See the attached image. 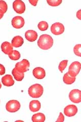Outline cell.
<instances>
[{"label":"cell","mask_w":81,"mask_h":122,"mask_svg":"<svg viewBox=\"0 0 81 122\" xmlns=\"http://www.w3.org/2000/svg\"><path fill=\"white\" fill-rule=\"evenodd\" d=\"M41 104L40 102L38 100H33L29 103V109L32 112H36L41 108Z\"/></svg>","instance_id":"16"},{"label":"cell","mask_w":81,"mask_h":122,"mask_svg":"<svg viewBox=\"0 0 81 122\" xmlns=\"http://www.w3.org/2000/svg\"><path fill=\"white\" fill-rule=\"evenodd\" d=\"M47 2L50 6L56 7L60 5L62 3V1L61 0H47Z\"/></svg>","instance_id":"22"},{"label":"cell","mask_w":81,"mask_h":122,"mask_svg":"<svg viewBox=\"0 0 81 122\" xmlns=\"http://www.w3.org/2000/svg\"><path fill=\"white\" fill-rule=\"evenodd\" d=\"M63 81L67 85H71L76 81V77H72L68 74L66 73L63 76Z\"/></svg>","instance_id":"19"},{"label":"cell","mask_w":81,"mask_h":122,"mask_svg":"<svg viewBox=\"0 0 81 122\" xmlns=\"http://www.w3.org/2000/svg\"><path fill=\"white\" fill-rule=\"evenodd\" d=\"M29 2L33 6H36L37 5L38 1H31V0H29Z\"/></svg>","instance_id":"28"},{"label":"cell","mask_w":81,"mask_h":122,"mask_svg":"<svg viewBox=\"0 0 81 122\" xmlns=\"http://www.w3.org/2000/svg\"><path fill=\"white\" fill-rule=\"evenodd\" d=\"M81 10H79L78 11V12H77L76 13V17L78 18L79 20H81Z\"/></svg>","instance_id":"29"},{"label":"cell","mask_w":81,"mask_h":122,"mask_svg":"<svg viewBox=\"0 0 81 122\" xmlns=\"http://www.w3.org/2000/svg\"><path fill=\"white\" fill-rule=\"evenodd\" d=\"M8 56L10 59L13 61L18 60L19 59H20V56H21L20 53H19V52L16 50H13L12 51V52H11Z\"/></svg>","instance_id":"20"},{"label":"cell","mask_w":81,"mask_h":122,"mask_svg":"<svg viewBox=\"0 0 81 122\" xmlns=\"http://www.w3.org/2000/svg\"><path fill=\"white\" fill-rule=\"evenodd\" d=\"M8 9V6L7 3L4 1H0V10L4 13H5Z\"/></svg>","instance_id":"24"},{"label":"cell","mask_w":81,"mask_h":122,"mask_svg":"<svg viewBox=\"0 0 81 122\" xmlns=\"http://www.w3.org/2000/svg\"><path fill=\"white\" fill-rule=\"evenodd\" d=\"M64 117L63 114L60 112L59 113V116L58 117V118L57 120H56V122H64Z\"/></svg>","instance_id":"26"},{"label":"cell","mask_w":81,"mask_h":122,"mask_svg":"<svg viewBox=\"0 0 81 122\" xmlns=\"http://www.w3.org/2000/svg\"><path fill=\"white\" fill-rule=\"evenodd\" d=\"M33 74L35 78L41 79H43L46 76V72L43 68L41 67H37L33 70Z\"/></svg>","instance_id":"11"},{"label":"cell","mask_w":81,"mask_h":122,"mask_svg":"<svg viewBox=\"0 0 81 122\" xmlns=\"http://www.w3.org/2000/svg\"><path fill=\"white\" fill-rule=\"evenodd\" d=\"M67 63H68L67 60H63L62 61H61V62L60 63L58 66V69L61 73H62L63 70L67 67Z\"/></svg>","instance_id":"23"},{"label":"cell","mask_w":81,"mask_h":122,"mask_svg":"<svg viewBox=\"0 0 81 122\" xmlns=\"http://www.w3.org/2000/svg\"><path fill=\"white\" fill-rule=\"evenodd\" d=\"M29 65L30 64L29 61L26 59H24L21 62L16 63L15 68L21 73H24L29 70Z\"/></svg>","instance_id":"5"},{"label":"cell","mask_w":81,"mask_h":122,"mask_svg":"<svg viewBox=\"0 0 81 122\" xmlns=\"http://www.w3.org/2000/svg\"><path fill=\"white\" fill-rule=\"evenodd\" d=\"M25 37L29 41L33 42L37 39L38 34L33 30H29L25 32Z\"/></svg>","instance_id":"13"},{"label":"cell","mask_w":81,"mask_h":122,"mask_svg":"<svg viewBox=\"0 0 81 122\" xmlns=\"http://www.w3.org/2000/svg\"><path fill=\"white\" fill-rule=\"evenodd\" d=\"M2 87V85H1V82H0V89H1Z\"/></svg>","instance_id":"31"},{"label":"cell","mask_w":81,"mask_h":122,"mask_svg":"<svg viewBox=\"0 0 81 122\" xmlns=\"http://www.w3.org/2000/svg\"><path fill=\"white\" fill-rule=\"evenodd\" d=\"M4 14V13L2 11L0 10V20H1V19L3 17Z\"/></svg>","instance_id":"30"},{"label":"cell","mask_w":81,"mask_h":122,"mask_svg":"<svg viewBox=\"0 0 81 122\" xmlns=\"http://www.w3.org/2000/svg\"><path fill=\"white\" fill-rule=\"evenodd\" d=\"M69 98L71 102L75 103H79L81 101V91L77 89L71 90L69 94Z\"/></svg>","instance_id":"6"},{"label":"cell","mask_w":81,"mask_h":122,"mask_svg":"<svg viewBox=\"0 0 81 122\" xmlns=\"http://www.w3.org/2000/svg\"><path fill=\"white\" fill-rule=\"evenodd\" d=\"M24 43V40L22 37L20 36L14 37L12 40V45L13 47H19L21 46Z\"/></svg>","instance_id":"15"},{"label":"cell","mask_w":81,"mask_h":122,"mask_svg":"<svg viewBox=\"0 0 81 122\" xmlns=\"http://www.w3.org/2000/svg\"><path fill=\"white\" fill-rule=\"evenodd\" d=\"M12 73L14 76V78L16 79L17 81H20L24 78V73H21V72L18 71L15 68H14L12 70Z\"/></svg>","instance_id":"17"},{"label":"cell","mask_w":81,"mask_h":122,"mask_svg":"<svg viewBox=\"0 0 81 122\" xmlns=\"http://www.w3.org/2000/svg\"><path fill=\"white\" fill-rule=\"evenodd\" d=\"M20 104L19 101L15 100H10L8 102L6 105V108L10 112H15L20 108Z\"/></svg>","instance_id":"3"},{"label":"cell","mask_w":81,"mask_h":122,"mask_svg":"<svg viewBox=\"0 0 81 122\" xmlns=\"http://www.w3.org/2000/svg\"><path fill=\"white\" fill-rule=\"evenodd\" d=\"M13 8L14 11L18 14H22L25 10L24 3L21 0H16L13 3Z\"/></svg>","instance_id":"7"},{"label":"cell","mask_w":81,"mask_h":122,"mask_svg":"<svg viewBox=\"0 0 81 122\" xmlns=\"http://www.w3.org/2000/svg\"><path fill=\"white\" fill-rule=\"evenodd\" d=\"M38 45L41 49L48 50L51 48L53 45V38L51 36L47 34L42 35L38 41Z\"/></svg>","instance_id":"1"},{"label":"cell","mask_w":81,"mask_h":122,"mask_svg":"<svg viewBox=\"0 0 81 122\" xmlns=\"http://www.w3.org/2000/svg\"><path fill=\"white\" fill-rule=\"evenodd\" d=\"M43 87L40 84H34L30 86L28 90L29 96L33 98L40 97L43 94Z\"/></svg>","instance_id":"2"},{"label":"cell","mask_w":81,"mask_h":122,"mask_svg":"<svg viewBox=\"0 0 81 122\" xmlns=\"http://www.w3.org/2000/svg\"><path fill=\"white\" fill-rule=\"evenodd\" d=\"M5 73V68L3 65L0 64V75H4Z\"/></svg>","instance_id":"27"},{"label":"cell","mask_w":81,"mask_h":122,"mask_svg":"<svg viewBox=\"0 0 81 122\" xmlns=\"http://www.w3.org/2000/svg\"><path fill=\"white\" fill-rule=\"evenodd\" d=\"M2 82L5 86H13L14 81L13 79L12 75L8 74L6 75L2 78Z\"/></svg>","instance_id":"14"},{"label":"cell","mask_w":81,"mask_h":122,"mask_svg":"<svg viewBox=\"0 0 81 122\" xmlns=\"http://www.w3.org/2000/svg\"><path fill=\"white\" fill-rule=\"evenodd\" d=\"M13 46L9 42H4L1 45V49L2 51L6 55H9L13 51Z\"/></svg>","instance_id":"12"},{"label":"cell","mask_w":81,"mask_h":122,"mask_svg":"<svg viewBox=\"0 0 81 122\" xmlns=\"http://www.w3.org/2000/svg\"><path fill=\"white\" fill-rule=\"evenodd\" d=\"M81 68V64L79 62H74L72 63L68 68V74L72 77H76Z\"/></svg>","instance_id":"4"},{"label":"cell","mask_w":81,"mask_h":122,"mask_svg":"<svg viewBox=\"0 0 81 122\" xmlns=\"http://www.w3.org/2000/svg\"><path fill=\"white\" fill-rule=\"evenodd\" d=\"M38 29L41 30V31H45L48 29L49 25L46 21H42L38 23Z\"/></svg>","instance_id":"21"},{"label":"cell","mask_w":81,"mask_h":122,"mask_svg":"<svg viewBox=\"0 0 81 122\" xmlns=\"http://www.w3.org/2000/svg\"><path fill=\"white\" fill-rule=\"evenodd\" d=\"M51 31L55 35H61L64 31V26L60 22L55 23L51 26Z\"/></svg>","instance_id":"8"},{"label":"cell","mask_w":81,"mask_h":122,"mask_svg":"<svg viewBox=\"0 0 81 122\" xmlns=\"http://www.w3.org/2000/svg\"><path fill=\"white\" fill-rule=\"evenodd\" d=\"M45 116L42 113L34 114L32 117V121L33 122H43L45 121Z\"/></svg>","instance_id":"18"},{"label":"cell","mask_w":81,"mask_h":122,"mask_svg":"<svg viewBox=\"0 0 81 122\" xmlns=\"http://www.w3.org/2000/svg\"><path fill=\"white\" fill-rule=\"evenodd\" d=\"M81 44H77L76 45L74 48V51L75 53V55L79 56H81Z\"/></svg>","instance_id":"25"},{"label":"cell","mask_w":81,"mask_h":122,"mask_svg":"<svg viewBox=\"0 0 81 122\" xmlns=\"http://www.w3.org/2000/svg\"><path fill=\"white\" fill-rule=\"evenodd\" d=\"M77 112H78V108L75 105H67L64 109V113L67 117H71L74 116Z\"/></svg>","instance_id":"10"},{"label":"cell","mask_w":81,"mask_h":122,"mask_svg":"<svg viewBox=\"0 0 81 122\" xmlns=\"http://www.w3.org/2000/svg\"><path fill=\"white\" fill-rule=\"evenodd\" d=\"M11 22H12V25L13 27L17 29L22 28L25 24L24 18L20 16L14 17L12 19Z\"/></svg>","instance_id":"9"}]
</instances>
